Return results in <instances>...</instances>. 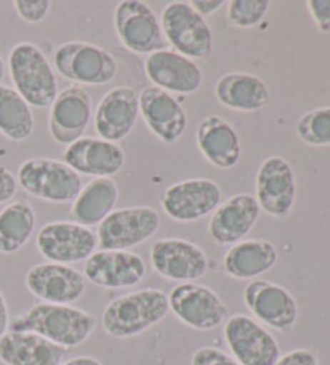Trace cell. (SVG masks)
<instances>
[{"mask_svg": "<svg viewBox=\"0 0 330 365\" xmlns=\"http://www.w3.org/2000/svg\"><path fill=\"white\" fill-rule=\"evenodd\" d=\"M97 325L91 312L65 304L39 303L10 322L11 331H31L69 349L87 341Z\"/></svg>", "mask_w": 330, "mask_h": 365, "instance_id": "6da1fadb", "label": "cell"}, {"mask_svg": "<svg viewBox=\"0 0 330 365\" xmlns=\"http://www.w3.org/2000/svg\"><path fill=\"white\" fill-rule=\"evenodd\" d=\"M168 312V294L158 288H144L108 303L101 327L113 338H132L160 324Z\"/></svg>", "mask_w": 330, "mask_h": 365, "instance_id": "7a4b0ae2", "label": "cell"}, {"mask_svg": "<svg viewBox=\"0 0 330 365\" xmlns=\"http://www.w3.org/2000/svg\"><path fill=\"white\" fill-rule=\"evenodd\" d=\"M10 78L15 91L29 106L49 108L59 96V83L42 50L31 42H21L9 53Z\"/></svg>", "mask_w": 330, "mask_h": 365, "instance_id": "3957f363", "label": "cell"}, {"mask_svg": "<svg viewBox=\"0 0 330 365\" xmlns=\"http://www.w3.org/2000/svg\"><path fill=\"white\" fill-rule=\"evenodd\" d=\"M16 180L24 192L49 203H73L82 188L81 175L73 168L50 158L26 160L18 169Z\"/></svg>", "mask_w": 330, "mask_h": 365, "instance_id": "277c9868", "label": "cell"}, {"mask_svg": "<svg viewBox=\"0 0 330 365\" xmlns=\"http://www.w3.org/2000/svg\"><path fill=\"white\" fill-rule=\"evenodd\" d=\"M161 29L176 53L189 60H205L213 52V31L189 2H171L161 14Z\"/></svg>", "mask_w": 330, "mask_h": 365, "instance_id": "5b68a950", "label": "cell"}, {"mask_svg": "<svg viewBox=\"0 0 330 365\" xmlns=\"http://www.w3.org/2000/svg\"><path fill=\"white\" fill-rule=\"evenodd\" d=\"M54 63L63 78L76 84L104 86L118 74V63L108 50L87 42H66L56 48Z\"/></svg>", "mask_w": 330, "mask_h": 365, "instance_id": "8992f818", "label": "cell"}, {"mask_svg": "<svg viewBox=\"0 0 330 365\" xmlns=\"http://www.w3.org/2000/svg\"><path fill=\"white\" fill-rule=\"evenodd\" d=\"M160 224V214L150 206L116 210L99 224V247L110 251H129L154 237Z\"/></svg>", "mask_w": 330, "mask_h": 365, "instance_id": "52a82bcc", "label": "cell"}, {"mask_svg": "<svg viewBox=\"0 0 330 365\" xmlns=\"http://www.w3.org/2000/svg\"><path fill=\"white\" fill-rule=\"evenodd\" d=\"M113 24L123 46L137 55L164 50L161 23L155 11L141 0H123L113 14Z\"/></svg>", "mask_w": 330, "mask_h": 365, "instance_id": "ba28073f", "label": "cell"}, {"mask_svg": "<svg viewBox=\"0 0 330 365\" xmlns=\"http://www.w3.org/2000/svg\"><path fill=\"white\" fill-rule=\"evenodd\" d=\"M168 301L169 311H173L182 324L195 330H213L223 324L229 314L218 293L194 282L174 287Z\"/></svg>", "mask_w": 330, "mask_h": 365, "instance_id": "9c48e42d", "label": "cell"}, {"mask_svg": "<svg viewBox=\"0 0 330 365\" xmlns=\"http://www.w3.org/2000/svg\"><path fill=\"white\" fill-rule=\"evenodd\" d=\"M224 338L240 365H274L281 357L277 339L255 319L244 314L227 319Z\"/></svg>", "mask_w": 330, "mask_h": 365, "instance_id": "30bf717a", "label": "cell"}, {"mask_svg": "<svg viewBox=\"0 0 330 365\" xmlns=\"http://www.w3.org/2000/svg\"><path fill=\"white\" fill-rule=\"evenodd\" d=\"M39 253L49 262L73 264L86 261L99 247L97 235L76 222H50L39 230L36 238Z\"/></svg>", "mask_w": 330, "mask_h": 365, "instance_id": "8fae6325", "label": "cell"}, {"mask_svg": "<svg viewBox=\"0 0 330 365\" xmlns=\"http://www.w3.org/2000/svg\"><path fill=\"white\" fill-rule=\"evenodd\" d=\"M150 262L156 274L182 283L201 279L209 267L205 251L184 238H163L155 242L150 250Z\"/></svg>", "mask_w": 330, "mask_h": 365, "instance_id": "7c38bea8", "label": "cell"}, {"mask_svg": "<svg viewBox=\"0 0 330 365\" xmlns=\"http://www.w3.org/2000/svg\"><path fill=\"white\" fill-rule=\"evenodd\" d=\"M219 185L211 179H189L168 187L161 195V206L168 217L177 222H192L216 211L221 205Z\"/></svg>", "mask_w": 330, "mask_h": 365, "instance_id": "4fadbf2b", "label": "cell"}, {"mask_svg": "<svg viewBox=\"0 0 330 365\" xmlns=\"http://www.w3.org/2000/svg\"><path fill=\"white\" fill-rule=\"evenodd\" d=\"M244 301L259 322L289 333L298 320V304L289 289L268 280H253L244 289Z\"/></svg>", "mask_w": 330, "mask_h": 365, "instance_id": "5bb4252c", "label": "cell"}, {"mask_svg": "<svg viewBox=\"0 0 330 365\" xmlns=\"http://www.w3.org/2000/svg\"><path fill=\"white\" fill-rule=\"evenodd\" d=\"M24 282L29 292L44 303L65 306L81 299L87 287L84 274L56 262L36 264L28 270Z\"/></svg>", "mask_w": 330, "mask_h": 365, "instance_id": "9a60e30c", "label": "cell"}, {"mask_svg": "<svg viewBox=\"0 0 330 365\" xmlns=\"http://www.w3.org/2000/svg\"><path fill=\"white\" fill-rule=\"evenodd\" d=\"M256 201L261 210L274 217L289 216L296 197L295 174L282 156L266 158L256 173Z\"/></svg>", "mask_w": 330, "mask_h": 365, "instance_id": "2e32d148", "label": "cell"}, {"mask_svg": "<svg viewBox=\"0 0 330 365\" xmlns=\"http://www.w3.org/2000/svg\"><path fill=\"white\" fill-rule=\"evenodd\" d=\"M145 274V261L132 251L100 250L89 256L84 264L86 280L108 289L136 287Z\"/></svg>", "mask_w": 330, "mask_h": 365, "instance_id": "e0dca14e", "label": "cell"}, {"mask_svg": "<svg viewBox=\"0 0 330 365\" xmlns=\"http://www.w3.org/2000/svg\"><path fill=\"white\" fill-rule=\"evenodd\" d=\"M92 119V98L84 87L71 86L61 91L50 106L49 130L55 142L71 145L84 135Z\"/></svg>", "mask_w": 330, "mask_h": 365, "instance_id": "ac0fdd59", "label": "cell"}, {"mask_svg": "<svg viewBox=\"0 0 330 365\" xmlns=\"http://www.w3.org/2000/svg\"><path fill=\"white\" fill-rule=\"evenodd\" d=\"M139 118V93L121 86L106 92L94 113L95 130L104 140L116 143L131 134Z\"/></svg>", "mask_w": 330, "mask_h": 365, "instance_id": "d6986e66", "label": "cell"}, {"mask_svg": "<svg viewBox=\"0 0 330 365\" xmlns=\"http://www.w3.org/2000/svg\"><path fill=\"white\" fill-rule=\"evenodd\" d=\"M259 212H261V207L253 195H234L216 207L208 225L209 237L221 247L242 242L256 225Z\"/></svg>", "mask_w": 330, "mask_h": 365, "instance_id": "ffe728a7", "label": "cell"}, {"mask_svg": "<svg viewBox=\"0 0 330 365\" xmlns=\"http://www.w3.org/2000/svg\"><path fill=\"white\" fill-rule=\"evenodd\" d=\"M139 113L147 128L168 145L179 140L187 129V115L181 103L155 86L144 87L139 93Z\"/></svg>", "mask_w": 330, "mask_h": 365, "instance_id": "44dd1931", "label": "cell"}, {"mask_svg": "<svg viewBox=\"0 0 330 365\" xmlns=\"http://www.w3.org/2000/svg\"><path fill=\"white\" fill-rule=\"evenodd\" d=\"M144 66L151 84L168 93H194L203 84L199 65L174 50L164 48L149 55Z\"/></svg>", "mask_w": 330, "mask_h": 365, "instance_id": "7402d4cb", "label": "cell"}, {"mask_svg": "<svg viewBox=\"0 0 330 365\" xmlns=\"http://www.w3.org/2000/svg\"><path fill=\"white\" fill-rule=\"evenodd\" d=\"M63 158L78 174L94 178H111L126 165L124 150L118 143L95 137H81L68 145Z\"/></svg>", "mask_w": 330, "mask_h": 365, "instance_id": "603a6c76", "label": "cell"}, {"mask_svg": "<svg viewBox=\"0 0 330 365\" xmlns=\"http://www.w3.org/2000/svg\"><path fill=\"white\" fill-rule=\"evenodd\" d=\"M196 145L205 160L219 169H231L239 165L242 143L237 130L221 116L203 118L196 128Z\"/></svg>", "mask_w": 330, "mask_h": 365, "instance_id": "cb8c5ba5", "label": "cell"}, {"mask_svg": "<svg viewBox=\"0 0 330 365\" xmlns=\"http://www.w3.org/2000/svg\"><path fill=\"white\" fill-rule=\"evenodd\" d=\"M66 349L31 331L9 330L0 338V362L5 365H60Z\"/></svg>", "mask_w": 330, "mask_h": 365, "instance_id": "d4e9b609", "label": "cell"}, {"mask_svg": "<svg viewBox=\"0 0 330 365\" xmlns=\"http://www.w3.org/2000/svg\"><path fill=\"white\" fill-rule=\"evenodd\" d=\"M216 98L227 108L253 113L263 110L271 102V92L261 78L250 73H229L216 84Z\"/></svg>", "mask_w": 330, "mask_h": 365, "instance_id": "484cf974", "label": "cell"}, {"mask_svg": "<svg viewBox=\"0 0 330 365\" xmlns=\"http://www.w3.org/2000/svg\"><path fill=\"white\" fill-rule=\"evenodd\" d=\"M277 248L268 240L253 238L242 240L227 251L224 256L226 272L237 280H251L276 266Z\"/></svg>", "mask_w": 330, "mask_h": 365, "instance_id": "4316f807", "label": "cell"}, {"mask_svg": "<svg viewBox=\"0 0 330 365\" xmlns=\"http://www.w3.org/2000/svg\"><path fill=\"white\" fill-rule=\"evenodd\" d=\"M118 195V185L111 178H95L81 188L69 216L73 222L84 227L99 225L108 214L115 211Z\"/></svg>", "mask_w": 330, "mask_h": 365, "instance_id": "83f0119b", "label": "cell"}, {"mask_svg": "<svg viewBox=\"0 0 330 365\" xmlns=\"http://www.w3.org/2000/svg\"><path fill=\"white\" fill-rule=\"evenodd\" d=\"M36 211L28 201H11L0 211V253L14 255L29 242L36 229Z\"/></svg>", "mask_w": 330, "mask_h": 365, "instance_id": "f1b7e54d", "label": "cell"}, {"mask_svg": "<svg viewBox=\"0 0 330 365\" xmlns=\"http://www.w3.org/2000/svg\"><path fill=\"white\" fill-rule=\"evenodd\" d=\"M34 116L31 106L15 89L0 86V132L14 142H23L33 134Z\"/></svg>", "mask_w": 330, "mask_h": 365, "instance_id": "f546056e", "label": "cell"}, {"mask_svg": "<svg viewBox=\"0 0 330 365\" xmlns=\"http://www.w3.org/2000/svg\"><path fill=\"white\" fill-rule=\"evenodd\" d=\"M300 140L311 147H329L330 145V106H322L308 111L295 125Z\"/></svg>", "mask_w": 330, "mask_h": 365, "instance_id": "4dcf8cb0", "label": "cell"}, {"mask_svg": "<svg viewBox=\"0 0 330 365\" xmlns=\"http://www.w3.org/2000/svg\"><path fill=\"white\" fill-rule=\"evenodd\" d=\"M269 0H232L227 4V21L234 28H253L264 20Z\"/></svg>", "mask_w": 330, "mask_h": 365, "instance_id": "1f68e13d", "label": "cell"}, {"mask_svg": "<svg viewBox=\"0 0 330 365\" xmlns=\"http://www.w3.org/2000/svg\"><path fill=\"white\" fill-rule=\"evenodd\" d=\"M16 14L26 23H41L50 10L49 0H16L14 4Z\"/></svg>", "mask_w": 330, "mask_h": 365, "instance_id": "d6a6232c", "label": "cell"}, {"mask_svg": "<svg viewBox=\"0 0 330 365\" xmlns=\"http://www.w3.org/2000/svg\"><path fill=\"white\" fill-rule=\"evenodd\" d=\"M190 365H240L236 359L227 354V352L205 346L194 352Z\"/></svg>", "mask_w": 330, "mask_h": 365, "instance_id": "836d02e7", "label": "cell"}, {"mask_svg": "<svg viewBox=\"0 0 330 365\" xmlns=\"http://www.w3.org/2000/svg\"><path fill=\"white\" fill-rule=\"evenodd\" d=\"M308 10L321 33H330V0H308Z\"/></svg>", "mask_w": 330, "mask_h": 365, "instance_id": "e575fe53", "label": "cell"}, {"mask_svg": "<svg viewBox=\"0 0 330 365\" xmlns=\"http://www.w3.org/2000/svg\"><path fill=\"white\" fill-rule=\"evenodd\" d=\"M274 365H319L317 356L309 349H294L279 357Z\"/></svg>", "mask_w": 330, "mask_h": 365, "instance_id": "d590c367", "label": "cell"}, {"mask_svg": "<svg viewBox=\"0 0 330 365\" xmlns=\"http://www.w3.org/2000/svg\"><path fill=\"white\" fill-rule=\"evenodd\" d=\"M18 180L7 168L0 166V205L7 203L16 195Z\"/></svg>", "mask_w": 330, "mask_h": 365, "instance_id": "8d00e7d4", "label": "cell"}, {"mask_svg": "<svg viewBox=\"0 0 330 365\" xmlns=\"http://www.w3.org/2000/svg\"><path fill=\"white\" fill-rule=\"evenodd\" d=\"M226 2L224 0H192L190 7H192L196 14H200L203 18L206 15H211L223 7Z\"/></svg>", "mask_w": 330, "mask_h": 365, "instance_id": "74e56055", "label": "cell"}, {"mask_svg": "<svg viewBox=\"0 0 330 365\" xmlns=\"http://www.w3.org/2000/svg\"><path fill=\"white\" fill-rule=\"evenodd\" d=\"M9 327H10L9 306H7V301H5L4 293L0 292V338L9 331Z\"/></svg>", "mask_w": 330, "mask_h": 365, "instance_id": "f35d334b", "label": "cell"}, {"mask_svg": "<svg viewBox=\"0 0 330 365\" xmlns=\"http://www.w3.org/2000/svg\"><path fill=\"white\" fill-rule=\"evenodd\" d=\"M60 365H104L99 359L91 357V356H79V357H73L66 362H61Z\"/></svg>", "mask_w": 330, "mask_h": 365, "instance_id": "ab89813d", "label": "cell"}, {"mask_svg": "<svg viewBox=\"0 0 330 365\" xmlns=\"http://www.w3.org/2000/svg\"><path fill=\"white\" fill-rule=\"evenodd\" d=\"M4 78H5V61L2 58V55H0V86H2Z\"/></svg>", "mask_w": 330, "mask_h": 365, "instance_id": "60d3db41", "label": "cell"}]
</instances>
